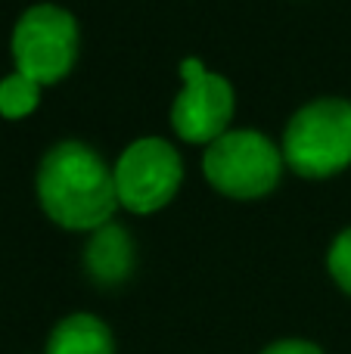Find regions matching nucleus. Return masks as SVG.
<instances>
[{
	"instance_id": "obj_1",
	"label": "nucleus",
	"mask_w": 351,
	"mask_h": 354,
	"mask_svg": "<svg viewBox=\"0 0 351 354\" xmlns=\"http://www.w3.org/2000/svg\"><path fill=\"white\" fill-rule=\"evenodd\" d=\"M37 199L66 230H99L118 205L115 174L87 143H56L37 168Z\"/></svg>"
},
{
	"instance_id": "obj_2",
	"label": "nucleus",
	"mask_w": 351,
	"mask_h": 354,
	"mask_svg": "<svg viewBox=\"0 0 351 354\" xmlns=\"http://www.w3.org/2000/svg\"><path fill=\"white\" fill-rule=\"evenodd\" d=\"M283 159L302 177H330L351 162V103L314 100L290 118Z\"/></svg>"
},
{
	"instance_id": "obj_3",
	"label": "nucleus",
	"mask_w": 351,
	"mask_h": 354,
	"mask_svg": "<svg viewBox=\"0 0 351 354\" xmlns=\"http://www.w3.org/2000/svg\"><path fill=\"white\" fill-rule=\"evenodd\" d=\"M78 56V22L68 10L37 3L19 16L12 28V59L19 75L37 84H56L75 66Z\"/></svg>"
},
{
	"instance_id": "obj_4",
	"label": "nucleus",
	"mask_w": 351,
	"mask_h": 354,
	"mask_svg": "<svg viewBox=\"0 0 351 354\" xmlns=\"http://www.w3.org/2000/svg\"><path fill=\"white\" fill-rule=\"evenodd\" d=\"M202 168L218 193L234 199H258L277 187L283 156L258 131H227L209 143Z\"/></svg>"
},
{
	"instance_id": "obj_5",
	"label": "nucleus",
	"mask_w": 351,
	"mask_h": 354,
	"mask_svg": "<svg viewBox=\"0 0 351 354\" xmlns=\"http://www.w3.org/2000/svg\"><path fill=\"white\" fill-rule=\"evenodd\" d=\"M112 174H115L118 205L137 214H149L174 199L184 168H180L178 149L168 140L140 137L118 156Z\"/></svg>"
},
{
	"instance_id": "obj_6",
	"label": "nucleus",
	"mask_w": 351,
	"mask_h": 354,
	"mask_svg": "<svg viewBox=\"0 0 351 354\" xmlns=\"http://www.w3.org/2000/svg\"><path fill=\"white\" fill-rule=\"evenodd\" d=\"M234 118V87L224 75L205 72L184 81L171 106V128L187 143H215Z\"/></svg>"
},
{
	"instance_id": "obj_7",
	"label": "nucleus",
	"mask_w": 351,
	"mask_h": 354,
	"mask_svg": "<svg viewBox=\"0 0 351 354\" xmlns=\"http://www.w3.org/2000/svg\"><path fill=\"white\" fill-rule=\"evenodd\" d=\"M84 268L99 286H118L128 280L134 270V245L128 230H122L118 224H103L99 230H93L84 249Z\"/></svg>"
},
{
	"instance_id": "obj_8",
	"label": "nucleus",
	"mask_w": 351,
	"mask_h": 354,
	"mask_svg": "<svg viewBox=\"0 0 351 354\" xmlns=\"http://www.w3.org/2000/svg\"><path fill=\"white\" fill-rule=\"evenodd\" d=\"M44 354H115L112 330L93 314H68L50 330Z\"/></svg>"
},
{
	"instance_id": "obj_9",
	"label": "nucleus",
	"mask_w": 351,
	"mask_h": 354,
	"mask_svg": "<svg viewBox=\"0 0 351 354\" xmlns=\"http://www.w3.org/2000/svg\"><path fill=\"white\" fill-rule=\"evenodd\" d=\"M41 100V84L25 75H6L0 81V115L3 118H25L37 109Z\"/></svg>"
},
{
	"instance_id": "obj_10",
	"label": "nucleus",
	"mask_w": 351,
	"mask_h": 354,
	"mask_svg": "<svg viewBox=\"0 0 351 354\" xmlns=\"http://www.w3.org/2000/svg\"><path fill=\"white\" fill-rule=\"evenodd\" d=\"M327 268H330V274H333V280L339 283L342 292L351 295V227L342 230L339 236H336V243L330 245Z\"/></svg>"
},
{
	"instance_id": "obj_11",
	"label": "nucleus",
	"mask_w": 351,
	"mask_h": 354,
	"mask_svg": "<svg viewBox=\"0 0 351 354\" xmlns=\"http://www.w3.org/2000/svg\"><path fill=\"white\" fill-rule=\"evenodd\" d=\"M261 354H323V351L308 339H280V342L267 345Z\"/></svg>"
},
{
	"instance_id": "obj_12",
	"label": "nucleus",
	"mask_w": 351,
	"mask_h": 354,
	"mask_svg": "<svg viewBox=\"0 0 351 354\" xmlns=\"http://www.w3.org/2000/svg\"><path fill=\"white\" fill-rule=\"evenodd\" d=\"M180 75H184V81H193V78H199V75H205L202 59H184L180 62Z\"/></svg>"
}]
</instances>
